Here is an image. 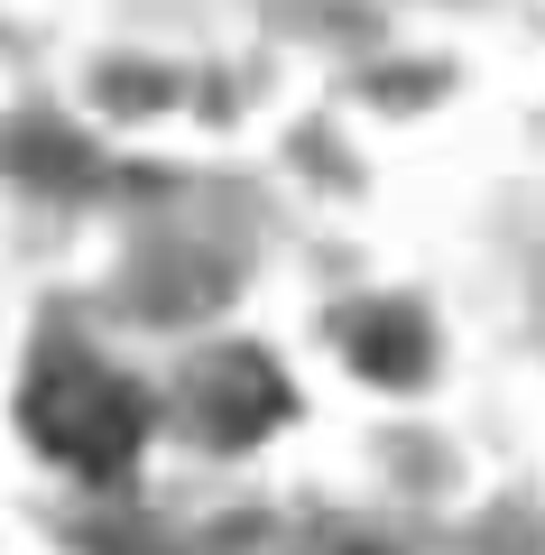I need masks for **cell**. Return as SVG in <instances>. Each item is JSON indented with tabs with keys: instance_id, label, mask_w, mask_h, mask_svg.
I'll use <instances>...</instances> for the list:
<instances>
[{
	"instance_id": "obj_1",
	"label": "cell",
	"mask_w": 545,
	"mask_h": 555,
	"mask_svg": "<svg viewBox=\"0 0 545 555\" xmlns=\"http://www.w3.org/2000/svg\"><path fill=\"white\" fill-rule=\"evenodd\" d=\"M28 436H38V454L75 463L83 481H120L148 444V398H139V379L102 371V361L56 352L28 379Z\"/></svg>"
}]
</instances>
